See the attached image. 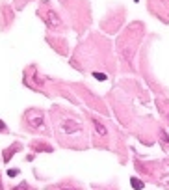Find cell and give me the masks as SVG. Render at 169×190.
Returning <instances> with one entry per match:
<instances>
[{
    "instance_id": "cell-1",
    "label": "cell",
    "mask_w": 169,
    "mask_h": 190,
    "mask_svg": "<svg viewBox=\"0 0 169 190\" xmlns=\"http://www.w3.org/2000/svg\"><path fill=\"white\" fill-rule=\"evenodd\" d=\"M52 123H54V130H56L58 140L63 145L82 149L88 144L86 125L80 119V116H76L74 112H69V110L61 108V106H54L52 108Z\"/></svg>"
},
{
    "instance_id": "cell-2",
    "label": "cell",
    "mask_w": 169,
    "mask_h": 190,
    "mask_svg": "<svg viewBox=\"0 0 169 190\" xmlns=\"http://www.w3.org/2000/svg\"><path fill=\"white\" fill-rule=\"evenodd\" d=\"M24 123L28 125V129H32L35 130V132H45L46 134V129H45V119H43V112L41 110H28V112L24 114Z\"/></svg>"
},
{
    "instance_id": "cell-3",
    "label": "cell",
    "mask_w": 169,
    "mask_h": 190,
    "mask_svg": "<svg viewBox=\"0 0 169 190\" xmlns=\"http://www.w3.org/2000/svg\"><path fill=\"white\" fill-rule=\"evenodd\" d=\"M41 15H43L45 22L50 26V28H54V30H63V24H61L60 17H58V15L54 13V11L50 10L48 6H45V11H41V10H39V17H41Z\"/></svg>"
},
{
    "instance_id": "cell-4",
    "label": "cell",
    "mask_w": 169,
    "mask_h": 190,
    "mask_svg": "<svg viewBox=\"0 0 169 190\" xmlns=\"http://www.w3.org/2000/svg\"><path fill=\"white\" fill-rule=\"evenodd\" d=\"M132 185H134V188H141V187H143V185H141L139 181H136V179H132Z\"/></svg>"
}]
</instances>
